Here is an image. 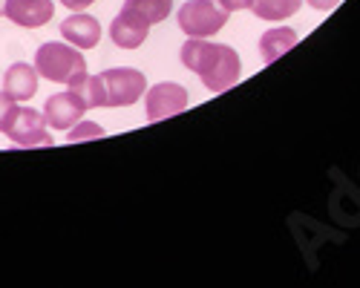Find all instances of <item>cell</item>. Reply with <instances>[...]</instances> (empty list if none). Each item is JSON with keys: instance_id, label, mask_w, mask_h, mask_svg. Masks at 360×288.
I'll return each mask as SVG.
<instances>
[{"instance_id": "9", "label": "cell", "mask_w": 360, "mask_h": 288, "mask_svg": "<svg viewBox=\"0 0 360 288\" xmlns=\"http://www.w3.org/2000/svg\"><path fill=\"white\" fill-rule=\"evenodd\" d=\"M147 32H150V26L136 18L130 9L122 6V12L115 15L112 26H110V38L118 49H139L144 41H147Z\"/></svg>"}, {"instance_id": "6", "label": "cell", "mask_w": 360, "mask_h": 288, "mask_svg": "<svg viewBox=\"0 0 360 288\" xmlns=\"http://www.w3.org/2000/svg\"><path fill=\"white\" fill-rule=\"evenodd\" d=\"M86 101L81 96L78 86H70V93H58V96H49L46 104H44V119L49 127L55 130H70L72 124H78L86 112Z\"/></svg>"}, {"instance_id": "16", "label": "cell", "mask_w": 360, "mask_h": 288, "mask_svg": "<svg viewBox=\"0 0 360 288\" xmlns=\"http://www.w3.org/2000/svg\"><path fill=\"white\" fill-rule=\"evenodd\" d=\"M86 136H101V127L98 124H93V122H84L81 124V130H72L70 133V138L75 141V138H86Z\"/></svg>"}, {"instance_id": "4", "label": "cell", "mask_w": 360, "mask_h": 288, "mask_svg": "<svg viewBox=\"0 0 360 288\" xmlns=\"http://www.w3.org/2000/svg\"><path fill=\"white\" fill-rule=\"evenodd\" d=\"M228 9H222L217 0H188L176 12L179 29L191 38H211L228 23Z\"/></svg>"}, {"instance_id": "18", "label": "cell", "mask_w": 360, "mask_h": 288, "mask_svg": "<svg viewBox=\"0 0 360 288\" xmlns=\"http://www.w3.org/2000/svg\"><path fill=\"white\" fill-rule=\"evenodd\" d=\"M61 4H64L67 9H72V12H84L86 6H93L96 0H61Z\"/></svg>"}, {"instance_id": "20", "label": "cell", "mask_w": 360, "mask_h": 288, "mask_svg": "<svg viewBox=\"0 0 360 288\" xmlns=\"http://www.w3.org/2000/svg\"><path fill=\"white\" fill-rule=\"evenodd\" d=\"M6 4H9V0H0V18L6 15Z\"/></svg>"}, {"instance_id": "17", "label": "cell", "mask_w": 360, "mask_h": 288, "mask_svg": "<svg viewBox=\"0 0 360 288\" xmlns=\"http://www.w3.org/2000/svg\"><path fill=\"white\" fill-rule=\"evenodd\" d=\"M217 4L222 9H228V12H236V9H251L254 0H217Z\"/></svg>"}, {"instance_id": "15", "label": "cell", "mask_w": 360, "mask_h": 288, "mask_svg": "<svg viewBox=\"0 0 360 288\" xmlns=\"http://www.w3.org/2000/svg\"><path fill=\"white\" fill-rule=\"evenodd\" d=\"M18 107H20V104H18L12 96L0 93V133H6V127H9V122H12V115H15Z\"/></svg>"}, {"instance_id": "3", "label": "cell", "mask_w": 360, "mask_h": 288, "mask_svg": "<svg viewBox=\"0 0 360 288\" xmlns=\"http://www.w3.org/2000/svg\"><path fill=\"white\" fill-rule=\"evenodd\" d=\"M35 70L41 78L55 81V84H67V86H78L86 78V61L78 52V46L61 44V41H49L44 46H38Z\"/></svg>"}, {"instance_id": "7", "label": "cell", "mask_w": 360, "mask_h": 288, "mask_svg": "<svg viewBox=\"0 0 360 288\" xmlns=\"http://www.w3.org/2000/svg\"><path fill=\"white\" fill-rule=\"evenodd\" d=\"M188 90L182 84H156L147 90V122H162L176 112H185Z\"/></svg>"}, {"instance_id": "14", "label": "cell", "mask_w": 360, "mask_h": 288, "mask_svg": "<svg viewBox=\"0 0 360 288\" xmlns=\"http://www.w3.org/2000/svg\"><path fill=\"white\" fill-rule=\"evenodd\" d=\"M300 6H303V0H254L251 12L259 20H285V18L297 15Z\"/></svg>"}, {"instance_id": "10", "label": "cell", "mask_w": 360, "mask_h": 288, "mask_svg": "<svg viewBox=\"0 0 360 288\" xmlns=\"http://www.w3.org/2000/svg\"><path fill=\"white\" fill-rule=\"evenodd\" d=\"M61 35L67 44H72L78 49H96L101 41V23L93 15L75 12L61 23Z\"/></svg>"}, {"instance_id": "19", "label": "cell", "mask_w": 360, "mask_h": 288, "mask_svg": "<svg viewBox=\"0 0 360 288\" xmlns=\"http://www.w3.org/2000/svg\"><path fill=\"white\" fill-rule=\"evenodd\" d=\"M309 6H314V9H320V12H328V9H335L340 0H306Z\"/></svg>"}, {"instance_id": "2", "label": "cell", "mask_w": 360, "mask_h": 288, "mask_svg": "<svg viewBox=\"0 0 360 288\" xmlns=\"http://www.w3.org/2000/svg\"><path fill=\"white\" fill-rule=\"evenodd\" d=\"M78 90H81L86 107H130L144 96L147 78L139 70L115 67V70L98 72L93 78L86 75L84 84H78Z\"/></svg>"}, {"instance_id": "11", "label": "cell", "mask_w": 360, "mask_h": 288, "mask_svg": "<svg viewBox=\"0 0 360 288\" xmlns=\"http://www.w3.org/2000/svg\"><path fill=\"white\" fill-rule=\"evenodd\" d=\"M4 93L15 101H29L38 93V70L29 64H12L4 75Z\"/></svg>"}, {"instance_id": "8", "label": "cell", "mask_w": 360, "mask_h": 288, "mask_svg": "<svg viewBox=\"0 0 360 288\" xmlns=\"http://www.w3.org/2000/svg\"><path fill=\"white\" fill-rule=\"evenodd\" d=\"M52 15H55L52 0H9L4 18H9L15 26H23V29H38L49 23Z\"/></svg>"}, {"instance_id": "1", "label": "cell", "mask_w": 360, "mask_h": 288, "mask_svg": "<svg viewBox=\"0 0 360 288\" xmlns=\"http://www.w3.org/2000/svg\"><path fill=\"white\" fill-rule=\"evenodd\" d=\"M179 58H182V64L191 72H196L202 78V84L211 93L231 90V86L239 81V75H243V61H239L236 49L217 44V41H207V38L185 41Z\"/></svg>"}, {"instance_id": "12", "label": "cell", "mask_w": 360, "mask_h": 288, "mask_svg": "<svg viewBox=\"0 0 360 288\" xmlns=\"http://www.w3.org/2000/svg\"><path fill=\"white\" fill-rule=\"evenodd\" d=\"M297 44V32L288 26H277V29H268V32L259 35V55H262V64H274L277 58H283L288 49H294Z\"/></svg>"}, {"instance_id": "5", "label": "cell", "mask_w": 360, "mask_h": 288, "mask_svg": "<svg viewBox=\"0 0 360 288\" xmlns=\"http://www.w3.org/2000/svg\"><path fill=\"white\" fill-rule=\"evenodd\" d=\"M46 127L49 124L44 119V112H38L32 107H18L9 127H6V136L18 144V148H49L52 136Z\"/></svg>"}, {"instance_id": "13", "label": "cell", "mask_w": 360, "mask_h": 288, "mask_svg": "<svg viewBox=\"0 0 360 288\" xmlns=\"http://www.w3.org/2000/svg\"><path fill=\"white\" fill-rule=\"evenodd\" d=\"M124 9H130L147 26H156L173 12V0H124Z\"/></svg>"}]
</instances>
